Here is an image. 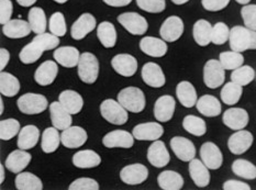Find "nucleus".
<instances>
[{
    "mask_svg": "<svg viewBox=\"0 0 256 190\" xmlns=\"http://www.w3.org/2000/svg\"><path fill=\"white\" fill-rule=\"evenodd\" d=\"M232 51L243 53L248 50H256V31L246 26H236L230 30L229 38Z\"/></svg>",
    "mask_w": 256,
    "mask_h": 190,
    "instance_id": "nucleus-1",
    "label": "nucleus"
},
{
    "mask_svg": "<svg viewBox=\"0 0 256 190\" xmlns=\"http://www.w3.org/2000/svg\"><path fill=\"white\" fill-rule=\"evenodd\" d=\"M100 114L106 121L114 126H124L129 119V111L114 99L104 100L100 104Z\"/></svg>",
    "mask_w": 256,
    "mask_h": 190,
    "instance_id": "nucleus-2",
    "label": "nucleus"
},
{
    "mask_svg": "<svg viewBox=\"0 0 256 190\" xmlns=\"http://www.w3.org/2000/svg\"><path fill=\"white\" fill-rule=\"evenodd\" d=\"M118 102L132 114H140L146 108V94L138 87L124 88L118 94Z\"/></svg>",
    "mask_w": 256,
    "mask_h": 190,
    "instance_id": "nucleus-3",
    "label": "nucleus"
},
{
    "mask_svg": "<svg viewBox=\"0 0 256 190\" xmlns=\"http://www.w3.org/2000/svg\"><path fill=\"white\" fill-rule=\"evenodd\" d=\"M77 74L80 80L88 85L96 82L99 75V62L94 54L85 52L80 55V63L77 65Z\"/></svg>",
    "mask_w": 256,
    "mask_h": 190,
    "instance_id": "nucleus-4",
    "label": "nucleus"
},
{
    "mask_svg": "<svg viewBox=\"0 0 256 190\" xmlns=\"http://www.w3.org/2000/svg\"><path fill=\"white\" fill-rule=\"evenodd\" d=\"M16 106H18L20 112L28 116H34L46 111L48 107V102L43 94L28 92L22 94L16 100Z\"/></svg>",
    "mask_w": 256,
    "mask_h": 190,
    "instance_id": "nucleus-5",
    "label": "nucleus"
},
{
    "mask_svg": "<svg viewBox=\"0 0 256 190\" xmlns=\"http://www.w3.org/2000/svg\"><path fill=\"white\" fill-rule=\"evenodd\" d=\"M226 70L218 60H209L204 66V82L210 89L219 88L224 84Z\"/></svg>",
    "mask_w": 256,
    "mask_h": 190,
    "instance_id": "nucleus-6",
    "label": "nucleus"
},
{
    "mask_svg": "<svg viewBox=\"0 0 256 190\" xmlns=\"http://www.w3.org/2000/svg\"><path fill=\"white\" fill-rule=\"evenodd\" d=\"M118 22L132 36H144L148 29V20L138 12L121 14Z\"/></svg>",
    "mask_w": 256,
    "mask_h": 190,
    "instance_id": "nucleus-7",
    "label": "nucleus"
},
{
    "mask_svg": "<svg viewBox=\"0 0 256 190\" xmlns=\"http://www.w3.org/2000/svg\"><path fill=\"white\" fill-rule=\"evenodd\" d=\"M184 21L178 16H170L168 19H165L162 26L160 29V36L164 41L168 43L176 42L180 40L184 33Z\"/></svg>",
    "mask_w": 256,
    "mask_h": 190,
    "instance_id": "nucleus-8",
    "label": "nucleus"
},
{
    "mask_svg": "<svg viewBox=\"0 0 256 190\" xmlns=\"http://www.w3.org/2000/svg\"><path fill=\"white\" fill-rule=\"evenodd\" d=\"M254 142L253 134L246 130H238L233 133L228 140V148L234 155H241L251 148Z\"/></svg>",
    "mask_w": 256,
    "mask_h": 190,
    "instance_id": "nucleus-9",
    "label": "nucleus"
},
{
    "mask_svg": "<svg viewBox=\"0 0 256 190\" xmlns=\"http://www.w3.org/2000/svg\"><path fill=\"white\" fill-rule=\"evenodd\" d=\"M200 160L209 170H216L224 164V155L218 145L212 142H206L200 148Z\"/></svg>",
    "mask_w": 256,
    "mask_h": 190,
    "instance_id": "nucleus-10",
    "label": "nucleus"
},
{
    "mask_svg": "<svg viewBox=\"0 0 256 190\" xmlns=\"http://www.w3.org/2000/svg\"><path fill=\"white\" fill-rule=\"evenodd\" d=\"M148 177V170L143 164L126 165L120 172V180L126 185L136 186L143 184Z\"/></svg>",
    "mask_w": 256,
    "mask_h": 190,
    "instance_id": "nucleus-11",
    "label": "nucleus"
},
{
    "mask_svg": "<svg viewBox=\"0 0 256 190\" xmlns=\"http://www.w3.org/2000/svg\"><path fill=\"white\" fill-rule=\"evenodd\" d=\"M102 144L107 148H131L134 145V136L126 130H114L104 136Z\"/></svg>",
    "mask_w": 256,
    "mask_h": 190,
    "instance_id": "nucleus-12",
    "label": "nucleus"
},
{
    "mask_svg": "<svg viewBox=\"0 0 256 190\" xmlns=\"http://www.w3.org/2000/svg\"><path fill=\"white\" fill-rule=\"evenodd\" d=\"M164 128L158 122H146V124H138L133 128L132 134L138 141L154 142L162 138Z\"/></svg>",
    "mask_w": 256,
    "mask_h": 190,
    "instance_id": "nucleus-13",
    "label": "nucleus"
},
{
    "mask_svg": "<svg viewBox=\"0 0 256 190\" xmlns=\"http://www.w3.org/2000/svg\"><path fill=\"white\" fill-rule=\"evenodd\" d=\"M222 121L224 126L231 130L238 131L246 128L250 121V116L248 111L243 108H229L222 116Z\"/></svg>",
    "mask_w": 256,
    "mask_h": 190,
    "instance_id": "nucleus-14",
    "label": "nucleus"
},
{
    "mask_svg": "<svg viewBox=\"0 0 256 190\" xmlns=\"http://www.w3.org/2000/svg\"><path fill=\"white\" fill-rule=\"evenodd\" d=\"M88 140V134L85 128L77 126H72L60 134V141L66 148H82Z\"/></svg>",
    "mask_w": 256,
    "mask_h": 190,
    "instance_id": "nucleus-15",
    "label": "nucleus"
},
{
    "mask_svg": "<svg viewBox=\"0 0 256 190\" xmlns=\"http://www.w3.org/2000/svg\"><path fill=\"white\" fill-rule=\"evenodd\" d=\"M94 28H97L96 18L92 14H82L72 26L70 36L76 41H80L92 32Z\"/></svg>",
    "mask_w": 256,
    "mask_h": 190,
    "instance_id": "nucleus-16",
    "label": "nucleus"
},
{
    "mask_svg": "<svg viewBox=\"0 0 256 190\" xmlns=\"http://www.w3.org/2000/svg\"><path fill=\"white\" fill-rule=\"evenodd\" d=\"M170 148L176 158L182 162H190L196 156V148L194 143L184 136H174L170 140Z\"/></svg>",
    "mask_w": 256,
    "mask_h": 190,
    "instance_id": "nucleus-17",
    "label": "nucleus"
},
{
    "mask_svg": "<svg viewBox=\"0 0 256 190\" xmlns=\"http://www.w3.org/2000/svg\"><path fill=\"white\" fill-rule=\"evenodd\" d=\"M142 80L148 86L152 88H160L165 85L166 77L164 72L158 64L148 62L142 67Z\"/></svg>",
    "mask_w": 256,
    "mask_h": 190,
    "instance_id": "nucleus-18",
    "label": "nucleus"
},
{
    "mask_svg": "<svg viewBox=\"0 0 256 190\" xmlns=\"http://www.w3.org/2000/svg\"><path fill=\"white\" fill-rule=\"evenodd\" d=\"M146 156L150 164L156 168H163L168 166L170 160V155L168 148H166L164 142L160 140H156L150 145Z\"/></svg>",
    "mask_w": 256,
    "mask_h": 190,
    "instance_id": "nucleus-19",
    "label": "nucleus"
},
{
    "mask_svg": "<svg viewBox=\"0 0 256 190\" xmlns=\"http://www.w3.org/2000/svg\"><path fill=\"white\" fill-rule=\"evenodd\" d=\"M111 66L116 74L124 77H132L138 70V60L130 54H118L111 60Z\"/></svg>",
    "mask_w": 256,
    "mask_h": 190,
    "instance_id": "nucleus-20",
    "label": "nucleus"
},
{
    "mask_svg": "<svg viewBox=\"0 0 256 190\" xmlns=\"http://www.w3.org/2000/svg\"><path fill=\"white\" fill-rule=\"evenodd\" d=\"M176 102L170 94H164L160 97L154 104V116L158 122H168L174 116Z\"/></svg>",
    "mask_w": 256,
    "mask_h": 190,
    "instance_id": "nucleus-21",
    "label": "nucleus"
},
{
    "mask_svg": "<svg viewBox=\"0 0 256 190\" xmlns=\"http://www.w3.org/2000/svg\"><path fill=\"white\" fill-rule=\"evenodd\" d=\"M32 160V155L28 153L26 150H12L4 160V166L9 172H14V174H19V172H24L28 165L30 164Z\"/></svg>",
    "mask_w": 256,
    "mask_h": 190,
    "instance_id": "nucleus-22",
    "label": "nucleus"
},
{
    "mask_svg": "<svg viewBox=\"0 0 256 190\" xmlns=\"http://www.w3.org/2000/svg\"><path fill=\"white\" fill-rule=\"evenodd\" d=\"M138 46L144 54L151 58H163L168 51V42L154 36H144L141 38Z\"/></svg>",
    "mask_w": 256,
    "mask_h": 190,
    "instance_id": "nucleus-23",
    "label": "nucleus"
},
{
    "mask_svg": "<svg viewBox=\"0 0 256 190\" xmlns=\"http://www.w3.org/2000/svg\"><path fill=\"white\" fill-rule=\"evenodd\" d=\"M58 66L56 60H46L38 67L34 72V80L40 86H50L56 80Z\"/></svg>",
    "mask_w": 256,
    "mask_h": 190,
    "instance_id": "nucleus-24",
    "label": "nucleus"
},
{
    "mask_svg": "<svg viewBox=\"0 0 256 190\" xmlns=\"http://www.w3.org/2000/svg\"><path fill=\"white\" fill-rule=\"evenodd\" d=\"M50 116L53 126H55L60 131H64L66 128L72 126L73 118L72 114L66 110L60 102H54L48 106Z\"/></svg>",
    "mask_w": 256,
    "mask_h": 190,
    "instance_id": "nucleus-25",
    "label": "nucleus"
},
{
    "mask_svg": "<svg viewBox=\"0 0 256 190\" xmlns=\"http://www.w3.org/2000/svg\"><path fill=\"white\" fill-rule=\"evenodd\" d=\"M189 175L194 184L199 188H204L210 184V172L202 160L194 158L189 162Z\"/></svg>",
    "mask_w": 256,
    "mask_h": 190,
    "instance_id": "nucleus-26",
    "label": "nucleus"
},
{
    "mask_svg": "<svg viewBox=\"0 0 256 190\" xmlns=\"http://www.w3.org/2000/svg\"><path fill=\"white\" fill-rule=\"evenodd\" d=\"M80 55L78 50L74 46H60L55 50L53 56L60 66L65 68H73L78 65Z\"/></svg>",
    "mask_w": 256,
    "mask_h": 190,
    "instance_id": "nucleus-27",
    "label": "nucleus"
},
{
    "mask_svg": "<svg viewBox=\"0 0 256 190\" xmlns=\"http://www.w3.org/2000/svg\"><path fill=\"white\" fill-rule=\"evenodd\" d=\"M176 97L182 107L192 108L198 102L196 88L190 82L182 80L176 87Z\"/></svg>",
    "mask_w": 256,
    "mask_h": 190,
    "instance_id": "nucleus-28",
    "label": "nucleus"
},
{
    "mask_svg": "<svg viewBox=\"0 0 256 190\" xmlns=\"http://www.w3.org/2000/svg\"><path fill=\"white\" fill-rule=\"evenodd\" d=\"M198 112L208 118H214L221 114L222 106L220 100L216 98L212 94H204V96L198 98L196 104Z\"/></svg>",
    "mask_w": 256,
    "mask_h": 190,
    "instance_id": "nucleus-29",
    "label": "nucleus"
},
{
    "mask_svg": "<svg viewBox=\"0 0 256 190\" xmlns=\"http://www.w3.org/2000/svg\"><path fill=\"white\" fill-rule=\"evenodd\" d=\"M73 165L80 170H90L102 164V158L92 150H78L73 156Z\"/></svg>",
    "mask_w": 256,
    "mask_h": 190,
    "instance_id": "nucleus-30",
    "label": "nucleus"
},
{
    "mask_svg": "<svg viewBox=\"0 0 256 190\" xmlns=\"http://www.w3.org/2000/svg\"><path fill=\"white\" fill-rule=\"evenodd\" d=\"M32 32L29 21L21 19H11L2 26V33L9 38H22Z\"/></svg>",
    "mask_w": 256,
    "mask_h": 190,
    "instance_id": "nucleus-31",
    "label": "nucleus"
},
{
    "mask_svg": "<svg viewBox=\"0 0 256 190\" xmlns=\"http://www.w3.org/2000/svg\"><path fill=\"white\" fill-rule=\"evenodd\" d=\"M58 102L72 116L80 114L84 107V99L75 90L62 92L58 96Z\"/></svg>",
    "mask_w": 256,
    "mask_h": 190,
    "instance_id": "nucleus-32",
    "label": "nucleus"
},
{
    "mask_svg": "<svg viewBox=\"0 0 256 190\" xmlns=\"http://www.w3.org/2000/svg\"><path fill=\"white\" fill-rule=\"evenodd\" d=\"M40 140V130L36 126H26L20 130L18 134L16 145L21 150H31L38 144Z\"/></svg>",
    "mask_w": 256,
    "mask_h": 190,
    "instance_id": "nucleus-33",
    "label": "nucleus"
},
{
    "mask_svg": "<svg viewBox=\"0 0 256 190\" xmlns=\"http://www.w3.org/2000/svg\"><path fill=\"white\" fill-rule=\"evenodd\" d=\"M212 26L209 21L200 19L194 22L192 26V36L194 40L199 46H208L211 43V33H212Z\"/></svg>",
    "mask_w": 256,
    "mask_h": 190,
    "instance_id": "nucleus-34",
    "label": "nucleus"
},
{
    "mask_svg": "<svg viewBox=\"0 0 256 190\" xmlns=\"http://www.w3.org/2000/svg\"><path fill=\"white\" fill-rule=\"evenodd\" d=\"M158 184L163 190H180L184 187V178L177 172L164 170L158 175Z\"/></svg>",
    "mask_w": 256,
    "mask_h": 190,
    "instance_id": "nucleus-35",
    "label": "nucleus"
},
{
    "mask_svg": "<svg viewBox=\"0 0 256 190\" xmlns=\"http://www.w3.org/2000/svg\"><path fill=\"white\" fill-rule=\"evenodd\" d=\"M16 188L18 190H42L43 182L34 174L29 172H21L16 174L14 180Z\"/></svg>",
    "mask_w": 256,
    "mask_h": 190,
    "instance_id": "nucleus-36",
    "label": "nucleus"
},
{
    "mask_svg": "<svg viewBox=\"0 0 256 190\" xmlns=\"http://www.w3.org/2000/svg\"><path fill=\"white\" fill-rule=\"evenodd\" d=\"M97 36L106 48H111L116 43V26L109 21H104L97 26Z\"/></svg>",
    "mask_w": 256,
    "mask_h": 190,
    "instance_id": "nucleus-37",
    "label": "nucleus"
},
{
    "mask_svg": "<svg viewBox=\"0 0 256 190\" xmlns=\"http://www.w3.org/2000/svg\"><path fill=\"white\" fill-rule=\"evenodd\" d=\"M20 92V82L10 72H2L0 74V92L2 96L12 98Z\"/></svg>",
    "mask_w": 256,
    "mask_h": 190,
    "instance_id": "nucleus-38",
    "label": "nucleus"
},
{
    "mask_svg": "<svg viewBox=\"0 0 256 190\" xmlns=\"http://www.w3.org/2000/svg\"><path fill=\"white\" fill-rule=\"evenodd\" d=\"M60 130L56 128H48L42 133V141H41V148L44 153L51 154L58 150L60 141V136L58 133Z\"/></svg>",
    "mask_w": 256,
    "mask_h": 190,
    "instance_id": "nucleus-39",
    "label": "nucleus"
},
{
    "mask_svg": "<svg viewBox=\"0 0 256 190\" xmlns=\"http://www.w3.org/2000/svg\"><path fill=\"white\" fill-rule=\"evenodd\" d=\"M243 94V87L234 82H229L222 87L220 92V98L222 102L228 106L236 104Z\"/></svg>",
    "mask_w": 256,
    "mask_h": 190,
    "instance_id": "nucleus-40",
    "label": "nucleus"
},
{
    "mask_svg": "<svg viewBox=\"0 0 256 190\" xmlns=\"http://www.w3.org/2000/svg\"><path fill=\"white\" fill-rule=\"evenodd\" d=\"M28 21H29L32 32L36 34L44 33L48 28V19L44 10L40 7H32L28 14Z\"/></svg>",
    "mask_w": 256,
    "mask_h": 190,
    "instance_id": "nucleus-41",
    "label": "nucleus"
},
{
    "mask_svg": "<svg viewBox=\"0 0 256 190\" xmlns=\"http://www.w3.org/2000/svg\"><path fill=\"white\" fill-rule=\"evenodd\" d=\"M184 130L194 136H202L207 132V126L202 118L197 116L188 114L182 120Z\"/></svg>",
    "mask_w": 256,
    "mask_h": 190,
    "instance_id": "nucleus-42",
    "label": "nucleus"
},
{
    "mask_svg": "<svg viewBox=\"0 0 256 190\" xmlns=\"http://www.w3.org/2000/svg\"><path fill=\"white\" fill-rule=\"evenodd\" d=\"M44 52L46 51H44L40 44L32 40L29 44H26V46L21 50L19 58L21 60V63H24L26 65L33 64L41 58Z\"/></svg>",
    "mask_w": 256,
    "mask_h": 190,
    "instance_id": "nucleus-43",
    "label": "nucleus"
},
{
    "mask_svg": "<svg viewBox=\"0 0 256 190\" xmlns=\"http://www.w3.org/2000/svg\"><path fill=\"white\" fill-rule=\"evenodd\" d=\"M233 174L243 180H253L256 178V166L246 160H236L232 164Z\"/></svg>",
    "mask_w": 256,
    "mask_h": 190,
    "instance_id": "nucleus-44",
    "label": "nucleus"
},
{
    "mask_svg": "<svg viewBox=\"0 0 256 190\" xmlns=\"http://www.w3.org/2000/svg\"><path fill=\"white\" fill-rule=\"evenodd\" d=\"M220 63L224 67L226 70H234L244 65V56L240 52L226 51L222 52L219 56Z\"/></svg>",
    "mask_w": 256,
    "mask_h": 190,
    "instance_id": "nucleus-45",
    "label": "nucleus"
},
{
    "mask_svg": "<svg viewBox=\"0 0 256 190\" xmlns=\"http://www.w3.org/2000/svg\"><path fill=\"white\" fill-rule=\"evenodd\" d=\"M255 78V70L250 65H242L231 74V80L244 87L251 84Z\"/></svg>",
    "mask_w": 256,
    "mask_h": 190,
    "instance_id": "nucleus-46",
    "label": "nucleus"
},
{
    "mask_svg": "<svg viewBox=\"0 0 256 190\" xmlns=\"http://www.w3.org/2000/svg\"><path fill=\"white\" fill-rule=\"evenodd\" d=\"M21 130L20 124L16 119H6L0 122V138L2 141H10L16 136H18Z\"/></svg>",
    "mask_w": 256,
    "mask_h": 190,
    "instance_id": "nucleus-47",
    "label": "nucleus"
},
{
    "mask_svg": "<svg viewBox=\"0 0 256 190\" xmlns=\"http://www.w3.org/2000/svg\"><path fill=\"white\" fill-rule=\"evenodd\" d=\"M48 29L50 32L53 33L54 36L58 38L64 36L68 32V26H66L65 16L62 12H54L51 18L48 20Z\"/></svg>",
    "mask_w": 256,
    "mask_h": 190,
    "instance_id": "nucleus-48",
    "label": "nucleus"
},
{
    "mask_svg": "<svg viewBox=\"0 0 256 190\" xmlns=\"http://www.w3.org/2000/svg\"><path fill=\"white\" fill-rule=\"evenodd\" d=\"M230 29L224 22H216L212 26V33H211V43L216 46H222V44L229 41Z\"/></svg>",
    "mask_w": 256,
    "mask_h": 190,
    "instance_id": "nucleus-49",
    "label": "nucleus"
},
{
    "mask_svg": "<svg viewBox=\"0 0 256 190\" xmlns=\"http://www.w3.org/2000/svg\"><path fill=\"white\" fill-rule=\"evenodd\" d=\"M33 41L40 44V46L43 48L44 51H51V50L58 48L60 46V38L54 36L53 33H41V34H36V36L33 38Z\"/></svg>",
    "mask_w": 256,
    "mask_h": 190,
    "instance_id": "nucleus-50",
    "label": "nucleus"
},
{
    "mask_svg": "<svg viewBox=\"0 0 256 190\" xmlns=\"http://www.w3.org/2000/svg\"><path fill=\"white\" fill-rule=\"evenodd\" d=\"M138 7L148 14H160L166 8L165 0H136Z\"/></svg>",
    "mask_w": 256,
    "mask_h": 190,
    "instance_id": "nucleus-51",
    "label": "nucleus"
},
{
    "mask_svg": "<svg viewBox=\"0 0 256 190\" xmlns=\"http://www.w3.org/2000/svg\"><path fill=\"white\" fill-rule=\"evenodd\" d=\"M241 16L244 26L256 31V4H246L241 9Z\"/></svg>",
    "mask_w": 256,
    "mask_h": 190,
    "instance_id": "nucleus-52",
    "label": "nucleus"
},
{
    "mask_svg": "<svg viewBox=\"0 0 256 190\" xmlns=\"http://www.w3.org/2000/svg\"><path fill=\"white\" fill-rule=\"evenodd\" d=\"M68 189L70 190H99L100 186L96 180H92V178L82 177L72 182L68 186Z\"/></svg>",
    "mask_w": 256,
    "mask_h": 190,
    "instance_id": "nucleus-53",
    "label": "nucleus"
},
{
    "mask_svg": "<svg viewBox=\"0 0 256 190\" xmlns=\"http://www.w3.org/2000/svg\"><path fill=\"white\" fill-rule=\"evenodd\" d=\"M14 14V4L11 0H0V24L2 26L11 20Z\"/></svg>",
    "mask_w": 256,
    "mask_h": 190,
    "instance_id": "nucleus-54",
    "label": "nucleus"
},
{
    "mask_svg": "<svg viewBox=\"0 0 256 190\" xmlns=\"http://www.w3.org/2000/svg\"><path fill=\"white\" fill-rule=\"evenodd\" d=\"M231 0H202V4L204 10L210 12H216L226 9Z\"/></svg>",
    "mask_w": 256,
    "mask_h": 190,
    "instance_id": "nucleus-55",
    "label": "nucleus"
},
{
    "mask_svg": "<svg viewBox=\"0 0 256 190\" xmlns=\"http://www.w3.org/2000/svg\"><path fill=\"white\" fill-rule=\"evenodd\" d=\"M222 188L224 190H251V187H250V185H248L246 182L236 180H226L224 184V187Z\"/></svg>",
    "mask_w": 256,
    "mask_h": 190,
    "instance_id": "nucleus-56",
    "label": "nucleus"
},
{
    "mask_svg": "<svg viewBox=\"0 0 256 190\" xmlns=\"http://www.w3.org/2000/svg\"><path fill=\"white\" fill-rule=\"evenodd\" d=\"M10 60V53L8 50H6L4 48H0V70L2 72L7 67L8 63Z\"/></svg>",
    "mask_w": 256,
    "mask_h": 190,
    "instance_id": "nucleus-57",
    "label": "nucleus"
},
{
    "mask_svg": "<svg viewBox=\"0 0 256 190\" xmlns=\"http://www.w3.org/2000/svg\"><path fill=\"white\" fill-rule=\"evenodd\" d=\"M102 2L110 6V7H114V8H120V7H126L129 6L132 0H102Z\"/></svg>",
    "mask_w": 256,
    "mask_h": 190,
    "instance_id": "nucleus-58",
    "label": "nucleus"
},
{
    "mask_svg": "<svg viewBox=\"0 0 256 190\" xmlns=\"http://www.w3.org/2000/svg\"><path fill=\"white\" fill-rule=\"evenodd\" d=\"M18 4H20L21 7H32L33 4H34L38 0H16Z\"/></svg>",
    "mask_w": 256,
    "mask_h": 190,
    "instance_id": "nucleus-59",
    "label": "nucleus"
},
{
    "mask_svg": "<svg viewBox=\"0 0 256 190\" xmlns=\"http://www.w3.org/2000/svg\"><path fill=\"white\" fill-rule=\"evenodd\" d=\"M4 167L6 166H4V165H0V175H2V177H0V182H2V184H4V178H6V176H4Z\"/></svg>",
    "mask_w": 256,
    "mask_h": 190,
    "instance_id": "nucleus-60",
    "label": "nucleus"
},
{
    "mask_svg": "<svg viewBox=\"0 0 256 190\" xmlns=\"http://www.w3.org/2000/svg\"><path fill=\"white\" fill-rule=\"evenodd\" d=\"M170 2H172V4H177V6H182V4H187V2H189V0H170Z\"/></svg>",
    "mask_w": 256,
    "mask_h": 190,
    "instance_id": "nucleus-61",
    "label": "nucleus"
},
{
    "mask_svg": "<svg viewBox=\"0 0 256 190\" xmlns=\"http://www.w3.org/2000/svg\"><path fill=\"white\" fill-rule=\"evenodd\" d=\"M236 2L238 4H240L246 6V4H248L250 2H251L252 0H236Z\"/></svg>",
    "mask_w": 256,
    "mask_h": 190,
    "instance_id": "nucleus-62",
    "label": "nucleus"
},
{
    "mask_svg": "<svg viewBox=\"0 0 256 190\" xmlns=\"http://www.w3.org/2000/svg\"><path fill=\"white\" fill-rule=\"evenodd\" d=\"M4 100L0 99V114H4Z\"/></svg>",
    "mask_w": 256,
    "mask_h": 190,
    "instance_id": "nucleus-63",
    "label": "nucleus"
},
{
    "mask_svg": "<svg viewBox=\"0 0 256 190\" xmlns=\"http://www.w3.org/2000/svg\"><path fill=\"white\" fill-rule=\"evenodd\" d=\"M53 2H55L56 4H64L68 2V0H53Z\"/></svg>",
    "mask_w": 256,
    "mask_h": 190,
    "instance_id": "nucleus-64",
    "label": "nucleus"
}]
</instances>
